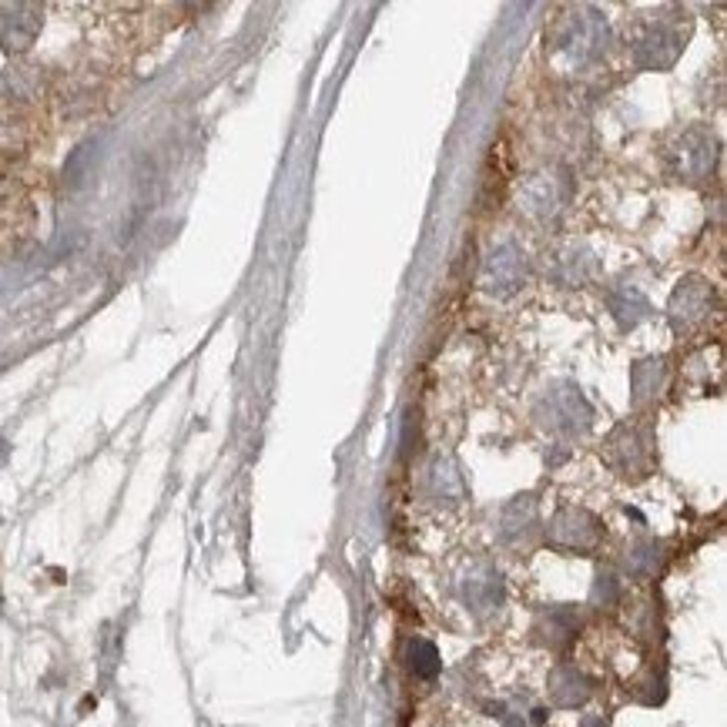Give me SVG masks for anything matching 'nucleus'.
<instances>
[{
    "label": "nucleus",
    "instance_id": "1",
    "mask_svg": "<svg viewBox=\"0 0 727 727\" xmlns=\"http://www.w3.org/2000/svg\"><path fill=\"white\" fill-rule=\"evenodd\" d=\"M413 654H419V671L423 674H433V667H436V654H433V647H426V644H416L413 647Z\"/></svg>",
    "mask_w": 727,
    "mask_h": 727
}]
</instances>
